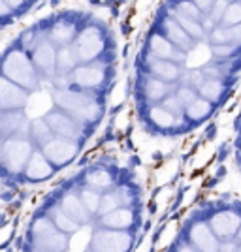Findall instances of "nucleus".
Masks as SVG:
<instances>
[{"label": "nucleus", "mask_w": 241, "mask_h": 252, "mask_svg": "<svg viewBox=\"0 0 241 252\" xmlns=\"http://www.w3.org/2000/svg\"><path fill=\"white\" fill-rule=\"evenodd\" d=\"M241 88V0H166L147 34L140 100L149 134L205 137Z\"/></svg>", "instance_id": "1"}, {"label": "nucleus", "mask_w": 241, "mask_h": 252, "mask_svg": "<svg viewBox=\"0 0 241 252\" xmlns=\"http://www.w3.org/2000/svg\"><path fill=\"white\" fill-rule=\"evenodd\" d=\"M168 249L241 250V196L205 188L183 217Z\"/></svg>", "instance_id": "2"}, {"label": "nucleus", "mask_w": 241, "mask_h": 252, "mask_svg": "<svg viewBox=\"0 0 241 252\" xmlns=\"http://www.w3.org/2000/svg\"><path fill=\"white\" fill-rule=\"evenodd\" d=\"M215 132H226V136L219 143V171L205 188L241 196V88L209 134Z\"/></svg>", "instance_id": "3"}, {"label": "nucleus", "mask_w": 241, "mask_h": 252, "mask_svg": "<svg viewBox=\"0 0 241 252\" xmlns=\"http://www.w3.org/2000/svg\"><path fill=\"white\" fill-rule=\"evenodd\" d=\"M55 102L72 117L79 119L81 122H90L98 117V105L90 100L85 92H74V90H57Z\"/></svg>", "instance_id": "4"}, {"label": "nucleus", "mask_w": 241, "mask_h": 252, "mask_svg": "<svg viewBox=\"0 0 241 252\" xmlns=\"http://www.w3.org/2000/svg\"><path fill=\"white\" fill-rule=\"evenodd\" d=\"M4 73L11 79V81H17L19 85H25V87H34L36 85V77H34V70H32V64L28 62V58L15 51L11 53L6 60H4Z\"/></svg>", "instance_id": "5"}, {"label": "nucleus", "mask_w": 241, "mask_h": 252, "mask_svg": "<svg viewBox=\"0 0 241 252\" xmlns=\"http://www.w3.org/2000/svg\"><path fill=\"white\" fill-rule=\"evenodd\" d=\"M77 143L75 139H68V137H60V139H51L49 143H45L41 147V153L45 154V158L55 164V166H64L68 164L75 154H77Z\"/></svg>", "instance_id": "6"}, {"label": "nucleus", "mask_w": 241, "mask_h": 252, "mask_svg": "<svg viewBox=\"0 0 241 252\" xmlns=\"http://www.w3.org/2000/svg\"><path fill=\"white\" fill-rule=\"evenodd\" d=\"M92 243L96 250H126L132 245V233L130 230H104L94 235Z\"/></svg>", "instance_id": "7"}, {"label": "nucleus", "mask_w": 241, "mask_h": 252, "mask_svg": "<svg viewBox=\"0 0 241 252\" xmlns=\"http://www.w3.org/2000/svg\"><path fill=\"white\" fill-rule=\"evenodd\" d=\"M45 121L51 126V130L55 134H58L60 137H68V139H79L81 137V121L75 119V117H70L68 113L53 111L45 117Z\"/></svg>", "instance_id": "8"}, {"label": "nucleus", "mask_w": 241, "mask_h": 252, "mask_svg": "<svg viewBox=\"0 0 241 252\" xmlns=\"http://www.w3.org/2000/svg\"><path fill=\"white\" fill-rule=\"evenodd\" d=\"M34 239L36 243H41L40 249H47V250H57V249H64V235L60 233V230L57 226H53L49 220H38L34 224Z\"/></svg>", "instance_id": "9"}, {"label": "nucleus", "mask_w": 241, "mask_h": 252, "mask_svg": "<svg viewBox=\"0 0 241 252\" xmlns=\"http://www.w3.org/2000/svg\"><path fill=\"white\" fill-rule=\"evenodd\" d=\"M75 51H77V56L79 60H90L94 58L100 51H102V36L98 34V30H85L79 34L77 41H75Z\"/></svg>", "instance_id": "10"}, {"label": "nucleus", "mask_w": 241, "mask_h": 252, "mask_svg": "<svg viewBox=\"0 0 241 252\" xmlns=\"http://www.w3.org/2000/svg\"><path fill=\"white\" fill-rule=\"evenodd\" d=\"M30 153H32L30 143L23 139H11L4 147V158L11 169H21V166L30 158Z\"/></svg>", "instance_id": "11"}, {"label": "nucleus", "mask_w": 241, "mask_h": 252, "mask_svg": "<svg viewBox=\"0 0 241 252\" xmlns=\"http://www.w3.org/2000/svg\"><path fill=\"white\" fill-rule=\"evenodd\" d=\"M102 224L113 230H132V226L136 224V211L132 207L123 205L111 213L102 215Z\"/></svg>", "instance_id": "12"}, {"label": "nucleus", "mask_w": 241, "mask_h": 252, "mask_svg": "<svg viewBox=\"0 0 241 252\" xmlns=\"http://www.w3.org/2000/svg\"><path fill=\"white\" fill-rule=\"evenodd\" d=\"M26 102V94L15 85L0 79V109H15Z\"/></svg>", "instance_id": "13"}, {"label": "nucleus", "mask_w": 241, "mask_h": 252, "mask_svg": "<svg viewBox=\"0 0 241 252\" xmlns=\"http://www.w3.org/2000/svg\"><path fill=\"white\" fill-rule=\"evenodd\" d=\"M102 81H104V73L94 66H79L72 72V83H75L83 88L98 87Z\"/></svg>", "instance_id": "14"}, {"label": "nucleus", "mask_w": 241, "mask_h": 252, "mask_svg": "<svg viewBox=\"0 0 241 252\" xmlns=\"http://www.w3.org/2000/svg\"><path fill=\"white\" fill-rule=\"evenodd\" d=\"M53 173V168L49 166V160L45 158L43 153H34L30 158H28V164H26V175L30 179H45Z\"/></svg>", "instance_id": "15"}, {"label": "nucleus", "mask_w": 241, "mask_h": 252, "mask_svg": "<svg viewBox=\"0 0 241 252\" xmlns=\"http://www.w3.org/2000/svg\"><path fill=\"white\" fill-rule=\"evenodd\" d=\"M60 209H62L68 217H72L75 222H87V220H89V213H87V209H85L81 198H77V196H74V194H66V196L62 198Z\"/></svg>", "instance_id": "16"}, {"label": "nucleus", "mask_w": 241, "mask_h": 252, "mask_svg": "<svg viewBox=\"0 0 241 252\" xmlns=\"http://www.w3.org/2000/svg\"><path fill=\"white\" fill-rule=\"evenodd\" d=\"M34 60L38 62L40 68H43L51 75L53 70H55V66H57V53H55L53 45L51 43H41L36 49V53H34Z\"/></svg>", "instance_id": "17"}, {"label": "nucleus", "mask_w": 241, "mask_h": 252, "mask_svg": "<svg viewBox=\"0 0 241 252\" xmlns=\"http://www.w3.org/2000/svg\"><path fill=\"white\" fill-rule=\"evenodd\" d=\"M77 60H79V56H77V51H75L74 45H66V47H62V49L57 53V68H58L60 72H70V70H74Z\"/></svg>", "instance_id": "18"}, {"label": "nucleus", "mask_w": 241, "mask_h": 252, "mask_svg": "<svg viewBox=\"0 0 241 252\" xmlns=\"http://www.w3.org/2000/svg\"><path fill=\"white\" fill-rule=\"evenodd\" d=\"M30 136L43 147L45 143H49L53 139V130L47 124V121H34L30 124Z\"/></svg>", "instance_id": "19"}, {"label": "nucleus", "mask_w": 241, "mask_h": 252, "mask_svg": "<svg viewBox=\"0 0 241 252\" xmlns=\"http://www.w3.org/2000/svg\"><path fill=\"white\" fill-rule=\"evenodd\" d=\"M51 218H53V222H55V226L60 230V232H64V233H72V232H77L79 230V222H75L72 217H68L64 211H60V209H55L53 213H51Z\"/></svg>", "instance_id": "20"}, {"label": "nucleus", "mask_w": 241, "mask_h": 252, "mask_svg": "<svg viewBox=\"0 0 241 252\" xmlns=\"http://www.w3.org/2000/svg\"><path fill=\"white\" fill-rule=\"evenodd\" d=\"M87 181H89V185H90L92 188H96V190H106V188L111 186V177H109V173H107L106 169H96V171H92V173L87 177Z\"/></svg>", "instance_id": "21"}, {"label": "nucleus", "mask_w": 241, "mask_h": 252, "mask_svg": "<svg viewBox=\"0 0 241 252\" xmlns=\"http://www.w3.org/2000/svg\"><path fill=\"white\" fill-rule=\"evenodd\" d=\"M79 198H81V201H83V205H85V209H87L89 213L98 211V207H100V198H98V194H96L94 190H83Z\"/></svg>", "instance_id": "22"}, {"label": "nucleus", "mask_w": 241, "mask_h": 252, "mask_svg": "<svg viewBox=\"0 0 241 252\" xmlns=\"http://www.w3.org/2000/svg\"><path fill=\"white\" fill-rule=\"evenodd\" d=\"M74 38V30L70 26H64V24H57L53 28V40L58 41V43H66Z\"/></svg>", "instance_id": "23"}, {"label": "nucleus", "mask_w": 241, "mask_h": 252, "mask_svg": "<svg viewBox=\"0 0 241 252\" xmlns=\"http://www.w3.org/2000/svg\"><path fill=\"white\" fill-rule=\"evenodd\" d=\"M9 11H11V6L6 0H0V15H8Z\"/></svg>", "instance_id": "24"}, {"label": "nucleus", "mask_w": 241, "mask_h": 252, "mask_svg": "<svg viewBox=\"0 0 241 252\" xmlns=\"http://www.w3.org/2000/svg\"><path fill=\"white\" fill-rule=\"evenodd\" d=\"M9 6H11V9H15V8H21L23 4H25V0H6Z\"/></svg>", "instance_id": "25"}]
</instances>
